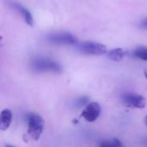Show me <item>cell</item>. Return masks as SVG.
I'll use <instances>...</instances> for the list:
<instances>
[{
	"label": "cell",
	"mask_w": 147,
	"mask_h": 147,
	"mask_svg": "<svg viewBox=\"0 0 147 147\" xmlns=\"http://www.w3.org/2000/svg\"><path fill=\"white\" fill-rule=\"evenodd\" d=\"M30 67L34 71L38 72H47V71L60 72L62 71V67L59 64H58L53 59L44 57L33 59L30 61Z\"/></svg>",
	"instance_id": "6da1fadb"
},
{
	"label": "cell",
	"mask_w": 147,
	"mask_h": 147,
	"mask_svg": "<svg viewBox=\"0 0 147 147\" xmlns=\"http://www.w3.org/2000/svg\"><path fill=\"white\" fill-rule=\"evenodd\" d=\"M28 134L34 140H37L40 137L44 128V120L37 114L32 113L28 116Z\"/></svg>",
	"instance_id": "7a4b0ae2"
},
{
	"label": "cell",
	"mask_w": 147,
	"mask_h": 147,
	"mask_svg": "<svg viewBox=\"0 0 147 147\" xmlns=\"http://www.w3.org/2000/svg\"><path fill=\"white\" fill-rule=\"evenodd\" d=\"M78 51L87 55H103L107 53V47L102 43L95 41H83L77 44Z\"/></svg>",
	"instance_id": "3957f363"
},
{
	"label": "cell",
	"mask_w": 147,
	"mask_h": 147,
	"mask_svg": "<svg viewBox=\"0 0 147 147\" xmlns=\"http://www.w3.org/2000/svg\"><path fill=\"white\" fill-rule=\"evenodd\" d=\"M121 99L123 103L127 107H130V108L144 109L146 105V99L145 96L134 93L124 94Z\"/></svg>",
	"instance_id": "277c9868"
},
{
	"label": "cell",
	"mask_w": 147,
	"mask_h": 147,
	"mask_svg": "<svg viewBox=\"0 0 147 147\" xmlns=\"http://www.w3.org/2000/svg\"><path fill=\"white\" fill-rule=\"evenodd\" d=\"M48 41L56 45H73L78 43L77 38L70 33H56L48 36Z\"/></svg>",
	"instance_id": "5b68a950"
},
{
	"label": "cell",
	"mask_w": 147,
	"mask_h": 147,
	"mask_svg": "<svg viewBox=\"0 0 147 147\" xmlns=\"http://www.w3.org/2000/svg\"><path fill=\"white\" fill-rule=\"evenodd\" d=\"M101 106L98 102H90L86 105L85 109L82 112V117L84 118L85 121L89 122H93L98 119L101 115Z\"/></svg>",
	"instance_id": "8992f818"
},
{
	"label": "cell",
	"mask_w": 147,
	"mask_h": 147,
	"mask_svg": "<svg viewBox=\"0 0 147 147\" xmlns=\"http://www.w3.org/2000/svg\"><path fill=\"white\" fill-rule=\"evenodd\" d=\"M12 121V112L9 109H3L0 114V129L5 131L10 126Z\"/></svg>",
	"instance_id": "52a82bcc"
},
{
	"label": "cell",
	"mask_w": 147,
	"mask_h": 147,
	"mask_svg": "<svg viewBox=\"0 0 147 147\" xmlns=\"http://www.w3.org/2000/svg\"><path fill=\"white\" fill-rule=\"evenodd\" d=\"M12 6L20 12V14L22 16V17H23L24 21L26 22V23H28L30 26H33L34 19H33V16H32V15H31V13L29 12L28 9H27L22 4L17 3H12Z\"/></svg>",
	"instance_id": "ba28073f"
},
{
	"label": "cell",
	"mask_w": 147,
	"mask_h": 147,
	"mask_svg": "<svg viewBox=\"0 0 147 147\" xmlns=\"http://www.w3.org/2000/svg\"><path fill=\"white\" fill-rule=\"evenodd\" d=\"M108 59H109L112 61L120 62L124 59V57L126 56V52L122 48H115L109 52H107Z\"/></svg>",
	"instance_id": "9c48e42d"
},
{
	"label": "cell",
	"mask_w": 147,
	"mask_h": 147,
	"mask_svg": "<svg viewBox=\"0 0 147 147\" xmlns=\"http://www.w3.org/2000/svg\"><path fill=\"white\" fill-rule=\"evenodd\" d=\"M133 54L134 57H136L140 59L147 61V47H140L136 48L134 51Z\"/></svg>",
	"instance_id": "30bf717a"
},
{
	"label": "cell",
	"mask_w": 147,
	"mask_h": 147,
	"mask_svg": "<svg viewBox=\"0 0 147 147\" xmlns=\"http://www.w3.org/2000/svg\"><path fill=\"white\" fill-rule=\"evenodd\" d=\"M102 147H120L123 146V144L117 139H113L110 140H105L99 144Z\"/></svg>",
	"instance_id": "8fae6325"
},
{
	"label": "cell",
	"mask_w": 147,
	"mask_h": 147,
	"mask_svg": "<svg viewBox=\"0 0 147 147\" xmlns=\"http://www.w3.org/2000/svg\"><path fill=\"white\" fill-rule=\"evenodd\" d=\"M89 102V97L87 96H84L81 97L80 99H78V107H82V106H86Z\"/></svg>",
	"instance_id": "7c38bea8"
},
{
	"label": "cell",
	"mask_w": 147,
	"mask_h": 147,
	"mask_svg": "<svg viewBox=\"0 0 147 147\" xmlns=\"http://www.w3.org/2000/svg\"><path fill=\"white\" fill-rule=\"evenodd\" d=\"M141 27L144 28H147V19L144 20L141 23Z\"/></svg>",
	"instance_id": "4fadbf2b"
},
{
	"label": "cell",
	"mask_w": 147,
	"mask_h": 147,
	"mask_svg": "<svg viewBox=\"0 0 147 147\" xmlns=\"http://www.w3.org/2000/svg\"><path fill=\"white\" fill-rule=\"evenodd\" d=\"M145 123H146V126L147 127V115L146 116V119H145Z\"/></svg>",
	"instance_id": "5bb4252c"
},
{
	"label": "cell",
	"mask_w": 147,
	"mask_h": 147,
	"mask_svg": "<svg viewBox=\"0 0 147 147\" xmlns=\"http://www.w3.org/2000/svg\"><path fill=\"white\" fill-rule=\"evenodd\" d=\"M145 76H146V78L147 79V71H145Z\"/></svg>",
	"instance_id": "9a60e30c"
}]
</instances>
